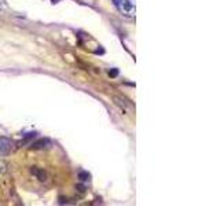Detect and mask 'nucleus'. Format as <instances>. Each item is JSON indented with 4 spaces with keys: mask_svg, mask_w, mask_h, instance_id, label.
I'll return each mask as SVG.
<instances>
[{
    "mask_svg": "<svg viewBox=\"0 0 220 206\" xmlns=\"http://www.w3.org/2000/svg\"><path fill=\"white\" fill-rule=\"evenodd\" d=\"M113 4L116 6L118 11L125 17L135 15V6L131 0H113Z\"/></svg>",
    "mask_w": 220,
    "mask_h": 206,
    "instance_id": "nucleus-1",
    "label": "nucleus"
},
{
    "mask_svg": "<svg viewBox=\"0 0 220 206\" xmlns=\"http://www.w3.org/2000/svg\"><path fill=\"white\" fill-rule=\"evenodd\" d=\"M11 149H13V142L8 137L0 136V154H8Z\"/></svg>",
    "mask_w": 220,
    "mask_h": 206,
    "instance_id": "nucleus-2",
    "label": "nucleus"
},
{
    "mask_svg": "<svg viewBox=\"0 0 220 206\" xmlns=\"http://www.w3.org/2000/svg\"><path fill=\"white\" fill-rule=\"evenodd\" d=\"M51 146V140L47 139V137H43V139H39L36 142L30 143V147L34 149V150H41V149H48Z\"/></svg>",
    "mask_w": 220,
    "mask_h": 206,
    "instance_id": "nucleus-3",
    "label": "nucleus"
},
{
    "mask_svg": "<svg viewBox=\"0 0 220 206\" xmlns=\"http://www.w3.org/2000/svg\"><path fill=\"white\" fill-rule=\"evenodd\" d=\"M30 173L33 174V176H36V179H39L40 182H46V180H47V172L43 170V169H40V168L32 166Z\"/></svg>",
    "mask_w": 220,
    "mask_h": 206,
    "instance_id": "nucleus-4",
    "label": "nucleus"
},
{
    "mask_svg": "<svg viewBox=\"0 0 220 206\" xmlns=\"http://www.w3.org/2000/svg\"><path fill=\"white\" fill-rule=\"evenodd\" d=\"M79 179L81 182H88L91 179V174L85 172V170H81V172H79Z\"/></svg>",
    "mask_w": 220,
    "mask_h": 206,
    "instance_id": "nucleus-5",
    "label": "nucleus"
},
{
    "mask_svg": "<svg viewBox=\"0 0 220 206\" xmlns=\"http://www.w3.org/2000/svg\"><path fill=\"white\" fill-rule=\"evenodd\" d=\"M113 100H114V102H116V104H118L120 107H124V103H123L121 100H120V98H117V96H114V98H113Z\"/></svg>",
    "mask_w": 220,
    "mask_h": 206,
    "instance_id": "nucleus-6",
    "label": "nucleus"
},
{
    "mask_svg": "<svg viewBox=\"0 0 220 206\" xmlns=\"http://www.w3.org/2000/svg\"><path fill=\"white\" fill-rule=\"evenodd\" d=\"M117 74H118V70H117V69H111V70L109 71V76H110V77H116Z\"/></svg>",
    "mask_w": 220,
    "mask_h": 206,
    "instance_id": "nucleus-7",
    "label": "nucleus"
},
{
    "mask_svg": "<svg viewBox=\"0 0 220 206\" xmlns=\"http://www.w3.org/2000/svg\"><path fill=\"white\" fill-rule=\"evenodd\" d=\"M76 188H77L80 192H84V191H85V187H84V186H77Z\"/></svg>",
    "mask_w": 220,
    "mask_h": 206,
    "instance_id": "nucleus-8",
    "label": "nucleus"
},
{
    "mask_svg": "<svg viewBox=\"0 0 220 206\" xmlns=\"http://www.w3.org/2000/svg\"><path fill=\"white\" fill-rule=\"evenodd\" d=\"M0 7H1V1H0Z\"/></svg>",
    "mask_w": 220,
    "mask_h": 206,
    "instance_id": "nucleus-9",
    "label": "nucleus"
}]
</instances>
